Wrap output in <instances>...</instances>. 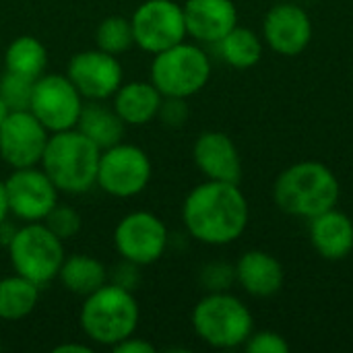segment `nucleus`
<instances>
[{
  "label": "nucleus",
  "instance_id": "obj_22",
  "mask_svg": "<svg viewBox=\"0 0 353 353\" xmlns=\"http://www.w3.org/2000/svg\"><path fill=\"white\" fill-rule=\"evenodd\" d=\"M77 128L99 149H108L122 141L126 124L120 120L112 105H103L101 101H87L83 103Z\"/></svg>",
  "mask_w": 353,
  "mask_h": 353
},
{
  "label": "nucleus",
  "instance_id": "obj_31",
  "mask_svg": "<svg viewBox=\"0 0 353 353\" xmlns=\"http://www.w3.org/2000/svg\"><path fill=\"white\" fill-rule=\"evenodd\" d=\"M157 118L170 128H182L190 118V108L182 97H163Z\"/></svg>",
  "mask_w": 353,
  "mask_h": 353
},
{
  "label": "nucleus",
  "instance_id": "obj_12",
  "mask_svg": "<svg viewBox=\"0 0 353 353\" xmlns=\"http://www.w3.org/2000/svg\"><path fill=\"white\" fill-rule=\"evenodd\" d=\"M4 190L8 213L25 223L43 221L58 203L60 194L50 176L37 165L12 170V174L4 180Z\"/></svg>",
  "mask_w": 353,
  "mask_h": 353
},
{
  "label": "nucleus",
  "instance_id": "obj_15",
  "mask_svg": "<svg viewBox=\"0 0 353 353\" xmlns=\"http://www.w3.org/2000/svg\"><path fill=\"white\" fill-rule=\"evenodd\" d=\"M261 37L279 56H300L312 41V19L300 4L277 0L263 19Z\"/></svg>",
  "mask_w": 353,
  "mask_h": 353
},
{
  "label": "nucleus",
  "instance_id": "obj_33",
  "mask_svg": "<svg viewBox=\"0 0 353 353\" xmlns=\"http://www.w3.org/2000/svg\"><path fill=\"white\" fill-rule=\"evenodd\" d=\"M114 353H155L157 352V347L151 343V341H147V339H143V337H137V333L134 335H130V337H126V339H122L120 343H116L114 347Z\"/></svg>",
  "mask_w": 353,
  "mask_h": 353
},
{
  "label": "nucleus",
  "instance_id": "obj_23",
  "mask_svg": "<svg viewBox=\"0 0 353 353\" xmlns=\"http://www.w3.org/2000/svg\"><path fill=\"white\" fill-rule=\"evenodd\" d=\"M215 48L219 52V58L228 66L238 68V70H246V68H252L261 62L263 52H265V41L256 31L242 27L238 23L223 39H219L215 43Z\"/></svg>",
  "mask_w": 353,
  "mask_h": 353
},
{
  "label": "nucleus",
  "instance_id": "obj_10",
  "mask_svg": "<svg viewBox=\"0 0 353 353\" xmlns=\"http://www.w3.org/2000/svg\"><path fill=\"white\" fill-rule=\"evenodd\" d=\"M83 103V95L77 91L66 74L43 72L33 83L29 112L50 132H60L77 126Z\"/></svg>",
  "mask_w": 353,
  "mask_h": 353
},
{
  "label": "nucleus",
  "instance_id": "obj_34",
  "mask_svg": "<svg viewBox=\"0 0 353 353\" xmlns=\"http://www.w3.org/2000/svg\"><path fill=\"white\" fill-rule=\"evenodd\" d=\"M93 350L85 343H62V345H56L54 353H91Z\"/></svg>",
  "mask_w": 353,
  "mask_h": 353
},
{
  "label": "nucleus",
  "instance_id": "obj_7",
  "mask_svg": "<svg viewBox=\"0 0 353 353\" xmlns=\"http://www.w3.org/2000/svg\"><path fill=\"white\" fill-rule=\"evenodd\" d=\"M8 261L14 273L31 279L39 288L58 277L64 263V242L50 232L43 221H29L14 230L6 244Z\"/></svg>",
  "mask_w": 353,
  "mask_h": 353
},
{
  "label": "nucleus",
  "instance_id": "obj_25",
  "mask_svg": "<svg viewBox=\"0 0 353 353\" xmlns=\"http://www.w3.org/2000/svg\"><path fill=\"white\" fill-rule=\"evenodd\" d=\"M4 68L35 81L48 68V50L37 37L19 35L8 43L4 52Z\"/></svg>",
  "mask_w": 353,
  "mask_h": 353
},
{
  "label": "nucleus",
  "instance_id": "obj_29",
  "mask_svg": "<svg viewBox=\"0 0 353 353\" xmlns=\"http://www.w3.org/2000/svg\"><path fill=\"white\" fill-rule=\"evenodd\" d=\"M199 281L207 292H230L236 283V269L232 263L211 261L201 269Z\"/></svg>",
  "mask_w": 353,
  "mask_h": 353
},
{
  "label": "nucleus",
  "instance_id": "obj_27",
  "mask_svg": "<svg viewBox=\"0 0 353 353\" xmlns=\"http://www.w3.org/2000/svg\"><path fill=\"white\" fill-rule=\"evenodd\" d=\"M43 223L50 228L52 234H56L62 242H66V240H72L79 236V232L83 228V217L79 215V211L74 207L56 203L54 209L46 215Z\"/></svg>",
  "mask_w": 353,
  "mask_h": 353
},
{
  "label": "nucleus",
  "instance_id": "obj_6",
  "mask_svg": "<svg viewBox=\"0 0 353 353\" xmlns=\"http://www.w3.org/2000/svg\"><path fill=\"white\" fill-rule=\"evenodd\" d=\"M211 79V58L199 43L180 41L153 54L149 81L163 97L188 99L201 93Z\"/></svg>",
  "mask_w": 353,
  "mask_h": 353
},
{
  "label": "nucleus",
  "instance_id": "obj_8",
  "mask_svg": "<svg viewBox=\"0 0 353 353\" xmlns=\"http://www.w3.org/2000/svg\"><path fill=\"white\" fill-rule=\"evenodd\" d=\"M153 163L145 149L132 143H116L101 149L97 168V186L116 199H132L149 186Z\"/></svg>",
  "mask_w": 353,
  "mask_h": 353
},
{
  "label": "nucleus",
  "instance_id": "obj_28",
  "mask_svg": "<svg viewBox=\"0 0 353 353\" xmlns=\"http://www.w3.org/2000/svg\"><path fill=\"white\" fill-rule=\"evenodd\" d=\"M33 79L14 74V72H4L0 79V97L8 103L12 112L17 110H29L31 103V93H33Z\"/></svg>",
  "mask_w": 353,
  "mask_h": 353
},
{
  "label": "nucleus",
  "instance_id": "obj_3",
  "mask_svg": "<svg viewBox=\"0 0 353 353\" xmlns=\"http://www.w3.org/2000/svg\"><path fill=\"white\" fill-rule=\"evenodd\" d=\"M99 155L101 149L74 126L50 132L39 165L60 192L83 194L97 182Z\"/></svg>",
  "mask_w": 353,
  "mask_h": 353
},
{
  "label": "nucleus",
  "instance_id": "obj_13",
  "mask_svg": "<svg viewBox=\"0 0 353 353\" xmlns=\"http://www.w3.org/2000/svg\"><path fill=\"white\" fill-rule=\"evenodd\" d=\"M66 77L87 101H105L124 83V70L118 56L99 48L77 52L68 62Z\"/></svg>",
  "mask_w": 353,
  "mask_h": 353
},
{
  "label": "nucleus",
  "instance_id": "obj_17",
  "mask_svg": "<svg viewBox=\"0 0 353 353\" xmlns=\"http://www.w3.org/2000/svg\"><path fill=\"white\" fill-rule=\"evenodd\" d=\"M182 8L186 33L196 43L215 46L240 21L234 0H186Z\"/></svg>",
  "mask_w": 353,
  "mask_h": 353
},
{
  "label": "nucleus",
  "instance_id": "obj_26",
  "mask_svg": "<svg viewBox=\"0 0 353 353\" xmlns=\"http://www.w3.org/2000/svg\"><path fill=\"white\" fill-rule=\"evenodd\" d=\"M95 46L114 56L128 52L134 46L130 19H126L122 14L105 17L95 29Z\"/></svg>",
  "mask_w": 353,
  "mask_h": 353
},
{
  "label": "nucleus",
  "instance_id": "obj_21",
  "mask_svg": "<svg viewBox=\"0 0 353 353\" xmlns=\"http://www.w3.org/2000/svg\"><path fill=\"white\" fill-rule=\"evenodd\" d=\"M62 288L74 296H89L110 281L105 265L91 254H70L64 256V263L56 277Z\"/></svg>",
  "mask_w": 353,
  "mask_h": 353
},
{
  "label": "nucleus",
  "instance_id": "obj_4",
  "mask_svg": "<svg viewBox=\"0 0 353 353\" xmlns=\"http://www.w3.org/2000/svg\"><path fill=\"white\" fill-rule=\"evenodd\" d=\"M141 308L134 294L114 281L103 283L85 296L79 312V325L85 337L103 347H114L122 339L137 333Z\"/></svg>",
  "mask_w": 353,
  "mask_h": 353
},
{
  "label": "nucleus",
  "instance_id": "obj_18",
  "mask_svg": "<svg viewBox=\"0 0 353 353\" xmlns=\"http://www.w3.org/2000/svg\"><path fill=\"white\" fill-rule=\"evenodd\" d=\"M236 283L252 298H271L281 292L285 281L283 265L265 250L244 252L236 265Z\"/></svg>",
  "mask_w": 353,
  "mask_h": 353
},
{
  "label": "nucleus",
  "instance_id": "obj_32",
  "mask_svg": "<svg viewBox=\"0 0 353 353\" xmlns=\"http://www.w3.org/2000/svg\"><path fill=\"white\" fill-rule=\"evenodd\" d=\"M114 271H116V273L110 275V281H114V283H118V285H122V288H126V290H130V292L137 290V285H139V281H141L139 265L128 263V261L122 259V263H120L118 269H114Z\"/></svg>",
  "mask_w": 353,
  "mask_h": 353
},
{
  "label": "nucleus",
  "instance_id": "obj_5",
  "mask_svg": "<svg viewBox=\"0 0 353 353\" xmlns=\"http://www.w3.org/2000/svg\"><path fill=\"white\" fill-rule=\"evenodd\" d=\"M196 337L215 350L244 347L254 331L250 308L230 292H207L190 314Z\"/></svg>",
  "mask_w": 353,
  "mask_h": 353
},
{
  "label": "nucleus",
  "instance_id": "obj_35",
  "mask_svg": "<svg viewBox=\"0 0 353 353\" xmlns=\"http://www.w3.org/2000/svg\"><path fill=\"white\" fill-rule=\"evenodd\" d=\"M8 203H6V190H4V180H0V223L8 217Z\"/></svg>",
  "mask_w": 353,
  "mask_h": 353
},
{
  "label": "nucleus",
  "instance_id": "obj_20",
  "mask_svg": "<svg viewBox=\"0 0 353 353\" xmlns=\"http://www.w3.org/2000/svg\"><path fill=\"white\" fill-rule=\"evenodd\" d=\"M163 95L151 81L122 83L112 95V108L126 126H145L157 118Z\"/></svg>",
  "mask_w": 353,
  "mask_h": 353
},
{
  "label": "nucleus",
  "instance_id": "obj_11",
  "mask_svg": "<svg viewBox=\"0 0 353 353\" xmlns=\"http://www.w3.org/2000/svg\"><path fill=\"white\" fill-rule=\"evenodd\" d=\"M170 234L161 217L151 211H132L124 215L114 230V248L120 259L147 267L157 263L168 248Z\"/></svg>",
  "mask_w": 353,
  "mask_h": 353
},
{
  "label": "nucleus",
  "instance_id": "obj_16",
  "mask_svg": "<svg viewBox=\"0 0 353 353\" xmlns=\"http://www.w3.org/2000/svg\"><path fill=\"white\" fill-rule=\"evenodd\" d=\"M192 159L205 180L234 182L242 178V157L234 139L221 130H205L192 145Z\"/></svg>",
  "mask_w": 353,
  "mask_h": 353
},
{
  "label": "nucleus",
  "instance_id": "obj_36",
  "mask_svg": "<svg viewBox=\"0 0 353 353\" xmlns=\"http://www.w3.org/2000/svg\"><path fill=\"white\" fill-rule=\"evenodd\" d=\"M10 112H12V110L8 108V103L0 97V124L8 118V114H10Z\"/></svg>",
  "mask_w": 353,
  "mask_h": 353
},
{
  "label": "nucleus",
  "instance_id": "obj_14",
  "mask_svg": "<svg viewBox=\"0 0 353 353\" xmlns=\"http://www.w3.org/2000/svg\"><path fill=\"white\" fill-rule=\"evenodd\" d=\"M50 130L29 112L17 110L0 124V159L12 170L39 165Z\"/></svg>",
  "mask_w": 353,
  "mask_h": 353
},
{
  "label": "nucleus",
  "instance_id": "obj_19",
  "mask_svg": "<svg viewBox=\"0 0 353 353\" xmlns=\"http://www.w3.org/2000/svg\"><path fill=\"white\" fill-rule=\"evenodd\" d=\"M310 244L325 261H343L353 252L352 217L337 207L308 221Z\"/></svg>",
  "mask_w": 353,
  "mask_h": 353
},
{
  "label": "nucleus",
  "instance_id": "obj_1",
  "mask_svg": "<svg viewBox=\"0 0 353 353\" xmlns=\"http://www.w3.org/2000/svg\"><path fill=\"white\" fill-rule=\"evenodd\" d=\"M250 207L234 182L205 180L182 203V223L190 238L207 246L234 244L248 228Z\"/></svg>",
  "mask_w": 353,
  "mask_h": 353
},
{
  "label": "nucleus",
  "instance_id": "obj_9",
  "mask_svg": "<svg viewBox=\"0 0 353 353\" xmlns=\"http://www.w3.org/2000/svg\"><path fill=\"white\" fill-rule=\"evenodd\" d=\"M130 25L134 46L151 56L188 37L184 8L176 0H143L134 8Z\"/></svg>",
  "mask_w": 353,
  "mask_h": 353
},
{
  "label": "nucleus",
  "instance_id": "obj_24",
  "mask_svg": "<svg viewBox=\"0 0 353 353\" xmlns=\"http://www.w3.org/2000/svg\"><path fill=\"white\" fill-rule=\"evenodd\" d=\"M39 285L12 273L0 279V321L14 323L27 319L39 302Z\"/></svg>",
  "mask_w": 353,
  "mask_h": 353
},
{
  "label": "nucleus",
  "instance_id": "obj_30",
  "mask_svg": "<svg viewBox=\"0 0 353 353\" xmlns=\"http://www.w3.org/2000/svg\"><path fill=\"white\" fill-rule=\"evenodd\" d=\"M248 353H288L290 343L283 335L275 331H252L248 341L244 343Z\"/></svg>",
  "mask_w": 353,
  "mask_h": 353
},
{
  "label": "nucleus",
  "instance_id": "obj_2",
  "mask_svg": "<svg viewBox=\"0 0 353 353\" xmlns=\"http://www.w3.org/2000/svg\"><path fill=\"white\" fill-rule=\"evenodd\" d=\"M341 184L337 174L314 159L285 168L273 184L275 205L292 217L310 221L312 217L339 205Z\"/></svg>",
  "mask_w": 353,
  "mask_h": 353
}]
</instances>
